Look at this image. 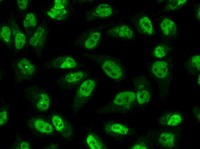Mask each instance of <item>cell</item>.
Returning a JSON list of instances; mask_svg holds the SVG:
<instances>
[{
  "mask_svg": "<svg viewBox=\"0 0 200 149\" xmlns=\"http://www.w3.org/2000/svg\"><path fill=\"white\" fill-rule=\"evenodd\" d=\"M45 67L53 70H67L85 67L74 57L63 55L55 57L46 63Z\"/></svg>",
  "mask_w": 200,
  "mask_h": 149,
  "instance_id": "obj_7",
  "label": "cell"
},
{
  "mask_svg": "<svg viewBox=\"0 0 200 149\" xmlns=\"http://www.w3.org/2000/svg\"><path fill=\"white\" fill-rule=\"evenodd\" d=\"M0 106V126H1L5 125L8 121L9 106L4 101H2Z\"/></svg>",
  "mask_w": 200,
  "mask_h": 149,
  "instance_id": "obj_29",
  "label": "cell"
},
{
  "mask_svg": "<svg viewBox=\"0 0 200 149\" xmlns=\"http://www.w3.org/2000/svg\"><path fill=\"white\" fill-rule=\"evenodd\" d=\"M37 23V19L35 15L32 12H29L26 15L23 22V26L25 28H33Z\"/></svg>",
  "mask_w": 200,
  "mask_h": 149,
  "instance_id": "obj_26",
  "label": "cell"
},
{
  "mask_svg": "<svg viewBox=\"0 0 200 149\" xmlns=\"http://www.w3.org/2000/svg\"><path fill=\"white\" fill-rule=\"evenodd\" d=\"M159 27L161 33L165 38L173 39L176 38L178 33L176 24L172 20L166 17L160 19Z\"/></svg>",
  "mask_w": 200,
  "mask_h": 149,
  "instance_id": "obj_14",
  "label": "cell"
},
{
  "mask_svg": "<svg viewBox=\"0 0 200 149\" xmlns=\"http://www.w3.org/2000/svg\"><path fill=\"white\" fill-rule=\"evenodd\" d=\"M97 85L94 79H86L80 84L73 100L72 107L76 112L83 107L88 101Z\"/></svg>",
  "mask_w": 200,
  "mask_h": 149,
  "instance_id": "obj_4",
  "label": "cell"
},
{
  "mask_svg": "<svg viewBox=\"0 0 200 149\" xmlns=\"http://www.w3.org/2000/svg\"><path fill=\"white\" fill-rule=\"evenodd\" d=\"M79 55L96 62L105 74L111 79H121L124 71L120 63L116 59L106 55L85 52Z\"/></svg>",
  "mask_w": 200,
  "mask_h": 149,
  "instance_id": "obj_1",
  "label": "cell"
},
{
  "mask_svg": "<svg viewBox=\"0 0 200 149\" xmlns=\"http://www.w3.org/2000/svg\"><path fill=\"white\" fill-rule=\"evenodd\" d=\"M158 141L162 146L166 147L172 148L174 145V136L171 133L163 132L159 136Z\"/></svg>",
  "mask_w": 200,
  "mask_h": 149,
  "instance_id": "obj_21",
  "label": "cell"
},
{
  "mask_svg": "<svg viewBox=\"0 0 200 149\" xmlns=\"http://www.w3.org/2000/svg\"><path fill=\"white\" fill-rule=\"evenodd\" d=\"M12 31L10 27L3 25L0 28V37L1 40L6 44H9L11 41Z\"/></svg>",
  "mask_w": 200,
  "mask_h": 149,
  "instance_id": "obj_28",
  "label": "cell"
},
{
  "mask_svg": "<svg viewBox=\"0 0 200 149\" xmlns=\"http://www.w3.org/2000/svg\"><path fill=\"white\" fill-rule=\"evenodd\" d=\"M14 77L18 82L28 80L36 74L35 66L26 58H22L17 60L13 66Z\"/></svg>",
  "mask_w": 200,
  "mask_h": 149,
  "instance_id": "obj_5",
  "label": "cell"
},
{
  "mask_svg": "<svg viewBox=\"0 0 200 149\" xmlns=\"http://www.w3.org/2000/svg\"><path fill=\"white\" fill-rule=\"evenodd\" d=\"M51 121L55 130L64 138H72L74 134L73 129L71 124L61 115L53 114L51 117Z\"/></svg>",
  "mask_w": 200,
  "mask_h": 149,
  "instance_id": "obj_10",
  "label": "cell"
},
{
  "mask_svg": "<svg viewBox=\"0 0 200 149\" xmlns=\"http://www.w3.org/2000/svg\"><path fill=\"white\" fill-rule=\"evenodd\" d=\"M136 98L139 104L143 105L146 103L150 99V93L147 90L144 89L138 91L136 94Z\"/></svg>",
  "mask_w": 200,
  "mask_h": 149,
  "instance_id": "obj_27",
  "label": "cell"
},
{
  "mask_svg": "<svg viewBox=\"0 0 200 149\" xmlns=\"http://www.w3.org/2000/svg\"><path fill=\"white\" fill-rule=\"evenodd\" d=\"M195 18L198 20H200V5L199 4H195L194 8Z\"/></svg>",
  "mask_w": 200,
  "mask_h": 149,
  "instance_id": "obj_33",
  "label": "cell"
},
{
  "mask_svg": "<svg viewBox=\"0 0 200 149\" xmlns=\"http://www.w3.org/2000/svg\"><path fill=\"white\" fill-rule=\"evenodd\" d=\"M47 34L46 28L43 25L39 26L30 37V45L36 48H42L45 44Z\"/></svg>",
  "mask_w": 200,
  "mask_h": 149,
  "instance_id": "obj_15",
  "label": "cell"
},
{
  "mask_svg": "<svg viewBox=\"0 0 200 149\" xmlns=\"http://www.w3.org/2000/svg\"><path fill=\"white\" fill-rule=\"evenodd\" d=\"M187 1L186 0H168L166 3L165 10L167 11L177 10L183 6Z\"/></svg>",
  "mask_w": 200,
  "mask_h": 149,
  "instance_id": "obj_25",
  "label": "cell"
},
{
  "mask_svg": "<svg viewBox=\"0 0 200 149\" xmlns=\"http://www.w3.org/2000/svg\"><path fill=\"white\" fill-rule=\"evenodd\" d=\"M171 46L165 44H161L156 46L154 49L152 55L155 57L161 58L166 56L171 49Z\"/></svg>",
  "mask_w": 200,
  "mask_h": 149,
  "instance_id": "obj_23",
  "label": "cell"
},
{
  "mask_svg": "<svg viewBox=\"0 0 200 149\" xmlns=\"http://www.w3.org/2000/svg\"><path fill=\"white\" fill-rule=\"evenodd\" d=\"M193 114L197 121H200V109L198 107H194L193 110Z\"/></svg>",
  "mask_w": 200,
  "mask_h": 149,
  "instance_id": "obj_34",
  "label": "cell"
},
{
  "mask_svg": "<svg viewBox=\"0 0 200 149\" xmlns=\"http://www.w3.org/2000/svg\"><path fill=\"white\" fill-rule=\"evenodd\" d=\"M105 130L107 133L112 135H125L129 132V129L126 126L115 123L106 124Z\"/></svg>",
  "mask_w": 200,
  "mask_h": 149,
  "instance_id": "obj_19",
  "label": "cell"
},
{
  "mask_svg": "<svg viewBox=\"0 0 200 149\" xmlns=\"http://www.w3.org/2000/svg\"><path fill=\"white\" fill-rule=\"evenodd\" d=\"M25 97L38 111H47L49 109L51 99L48 94L40 87L36 85L26 87L24 90Z\"/></svg>",
  "mask_w": 200,
  "mask_h": 149,
  "instance_id": "obj_2",
  "label": "cell"
},
{
  "mask_svg": "<svg viewBox=\"0 0 200 149\" xmlns=\"http://www.w3.org/2000/svg\"><path fill=\"white\" fill-rule=\"evenodd\" d=\"M151 70L153 76L157 79L164 81L170 79V67L166 60H159L153 62L151 64Z\"/></svg>",
  "mask_w": 200,
  "mask_h": 149,
  "instance_id": "obj_13",
  "label": "cell"
},
{
  "mask_svg": "<svg viewBox=\"0 0 200 149\" xmlns=\"http://www.w3.org/2000/svg\"><path fill=\"white\" fill-rule=\"evenodd\" d=\"M10 28L14 38V42L15 48L20 50L24 46L26 42L25 35L21 30L15 21H9Z\"/></svg>",
  "mask_w": 200,
  "mask_h": 149,
  "instance_id": "obj_17",
  "label": "cell"
},
{
  "mask_svg": "<svg viewBox=\"0 0 200 149\" xmlns=\"http://www.w3.org/2000/svg\"><path fill=\"white\" fill-rule=\"evenodd\" d=\"M103 29L100 26L82 32L72 44V48L79 46L86 50L94 49L101 41Z\"/></svg>",
  "mask_w": 200,
  "mask_h": 149,
  "instance_id": "obj_3",
  "label": "cell"
},
{
  "mask_svg": "<svg viewBox=\"0 0 200 149\" xmlns=\"http://www.w3.org/2000/svg\"><path fill=\"white\" fill-rule=\"evenodd\" d=\"M164 124L168 125L174 126L180 124L182 119L178 114L170 113L167 114L164 116Z\"/></svg>",
  "mask_w": 200,
  "mask_h": 149,
  "instance_id": "obj_24",
  "label": "cell"
},
{
  "mask_svg": "<svg viewBox=\"0 0 200 149\" xmlns=\"http://www.w3.org/2000/svg\"><path fill=\"white\" fill-rule=\"evenodd\" d=\"M86 142L88 146L92 149L106 148L104 143L98 137L94 134H89L86 138Z\"/></svg>",
  "mask_w": 200,
  "mask_h": 149,
  "instance_id": "obj_22",
  "label": "cell"
},
{
  "mask_svg": "<svg viewBox=\"0 0 200 149\" xmlns=\"http://www.w3.org/2000/svg\"><path fill=\"white\" fill-rule=\"evenodd\" d=\"M12 148L18 149H29L31 148L30 143L26 140L20 138L16 139L12 145Z\"/></svg>",
  "mask_w": 200,
  "mask_h": 149,
  "instance_id": "obj_30",
  "label": "cell"
},
{
  "mask_svg": "<svg viewBox=\"0 0 200 149\" xmlns=\"http://www.w3.org/2000/svg\"><path fill=\"white\" fill-rule=\"evenodd\" d=\"M46 13L51 18L59 21L65 20L68 15V11L66 9L56 10L52 8L48 10Z\"/></svg>",
  "mask_w": 200,
  "mask_h": 149,
  "instance_id": "obj_20",
  "label": "cell"
},
{
  "mask_svg": "<svg viewBox=\"0 0 200 149\" xmlns=\"http://www.w3.org/2000/svg\"><path fill=\"white\" fill-rule=\"evenodd\" d=\"M134 24L137 31L142 34L152 36L154 30L152 22L147 15L141 14L134 19Z\"/></svg>",
  "mask_w": 200,
  "mask_h": 149,
  "instance_id": "obj_12",
  "label": "cell"
},
{
  "mask_svg": "<svg viewBox=\"0 0 200 149\" xmlns=\"http://www.w3.org/2000/svg\"><path fill=\"white\" fill-rule=\"evenodd\" d=\"M197 80V83L199 86H200V75L199 74Z\"/></svg>",
  "mask_w": 200,
  "mask_h": 149,
  "instance_id": "obj_36",
  "label": "cell"
},
{
  "mask_svg": "<svg viewBox=\"0 0 200 149\" xmlns=\"http://www.w3.org/2000/svg\"><path fill=\"white\" fill-rule=\"evenodd\" d=\"M53 8L56 10L66 9L69 5V1L66 0H55Z\"/></svg>",
  "mask_w": 200,
  "mask_h": 149,
  "instance_id": "obj_31",
  "label": "cell"
},
{
  "mask_svg": "<svg viewBox=\"0 0 200 149\" xmlns=\"http://www.w3.org/2000/svg\"><path fill=\"white\" fill-rule=\"evenodd\" d=\"M136 99V94L132 91H126L117 94L113 101V104L121 107L130 106Z\"/></svg>",
  "mask_w": 200,
  "mask_h": 149,
  "instance_id": "obj_16",
  "label": "cell"
},
{
  "mask_svg": "<svg viewBox=\"0 0 200 149\" xmlns=\"http://www.w3.org/2000/svg\"><path fill=\"white\" fill-rule=\"evenodd\" d=\"M105 35L112 38L124 39H132L134 38L133 30L129 26L124 24H114L107 27Z\"/></svg>",
  "mask_w": 200,
  "mask_h": 149,
  "instance_id": "obj_9",
  "label": "cell"
},
{
  "mask_svg": "<svg viewBox=\"0 0 200 149\" xmlns=\"http://www.w3.org/2000/svg\"><path fill=\"white\" fill-rule=\"evenodd\" d=\"M27 124L31 130L41 135H50L54 132L52 124L41 118H31L27 120Z\"/></svg>",
  "mask_w": 200,
  "mask_h": 149,
  "instance_id": "obj_11",
  "label": "cell"
},
{
  "mask_svg": "<svg viewBox=\"0 0 200 149\" xmlns=\"http://www.w3.org/2000/svg\"><path fill=\"white\" fill-rule=\"evenodd\" d=\"M89 74L85 70H78L67 73L59 77L57 84L65 89H71L79 85L86 80Z\"/></svg>",
  "mask_w": 200,
  "mask_h": 149,
  "instance_id": "obj_6",
  "label": "cell"
},
{
  "mask_svg": "<svg viewBox=\"0 0 200 149\" xmlns=\"http://www.w3.org/2000/svg\"><path fill=\"white\" fill-rule=\"evenodd\" d=\"M16 1L17 5L21 10H24L27 8L28 4V0H17Z\"/></svg>",
  "mask_w": 200,
  "mask_h": 149,
  "instance_id": "obj_32",
  "label": "cell"
},
{
  "mask_svg": "<svg viewBox=\"0 0 200 149\" xmlns=\"http://www.w3.org/2000/svg\"><path fill=\"white\" fill-rule=\"evenodd\" d=\"M115 9L110 5L106 3L97 5L88 11L85 14L86 21L109 18L116 13Z\"/></svg>",
  "mask_w": 200,
  "mask_h": 149,
  "instance_id": "obj_8",
  "label": "cell"
},
{
  "mask_svg": "<svg viewBox=\"0 0 200 149\" xmlns=\"http://www.w3.org/2000/svg\"><path fill=\"white\" fill-rule=\"evenodd\" d=\"M200 63L199 55H193L191 56L186 61L184 67L190 74L196 75L200 72Z\"/></svg>",
  "mask_w": 200,
  "mask_h": 149,
  "instance_id": "obj_18",
  "label": "cell"
},
{
  "mask_svg": "<svg viewBox=\"0 0 200 149\" xmlns=\"http://www.w3.org/2000/svg\"><path fill=\"white\" fill-rule=\"evenodd\" d=\"M131 148L134 149H146L147 148V147L144 144H136L133 146L131 147Z\"/></svg>",
  "mask_w": 200,
  "mask_h": 149,
  "instance_id": "obj_35",
  "label": "cell"
}]
</instances>
